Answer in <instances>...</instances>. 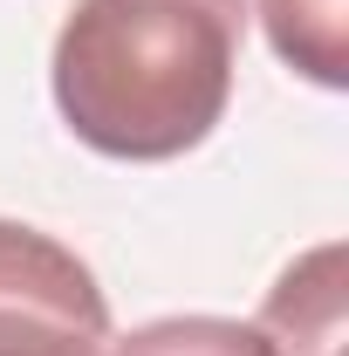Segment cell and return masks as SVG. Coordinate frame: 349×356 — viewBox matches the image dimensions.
I'll use <instances>...</instances> for the list:
<instances>
[{
	"label": "cell",
	"mask_w": 349,
	"mask_h": 356,
	"mask_svg": "<svg viewBox=\"0 0 349 356\" xmlns=\"http://www.w3.org/2000/svg\"><path fill=\"white\" fill-rule=\"evenodd\" d=\"M110 302L76 247L0 220V356H103Z\"/></svg>",
	"instance_id": "7a4b0ae2"
},
{
	"label": "cell",
	"mask_w": 349,
	"mask_h": 356,
	"mask_svg": "<svg viewBox=\"0 0 349 356\" xmlns=\"http://www.w3.org/2000/svg\"><path fill=\"white\" fill-rule=\"evenodd\" d=\"M261 28L274 55L315 89L349 83V0H261Z\"/></svg>",
	"instance_id": "277c9868"
},
{
	"label": "cell",
	"mask_w": 349,
	"mask_h": 356,
	"mask_svg": "<svg viewBox=\"0 0 349 356\" xmlns=\"http://www.w3.org/2000/svg\"><path fill=\"white\" fill-rule=\"evenodd\" d=\"M110 356H281L261 322L240 315H158L131 336H117Z\"/></svg>",
	"instance_id": "5b68a950"
},
{
	"label": "cell",
	"mask_w": 349,
	"mask_h": 356,
	"mask_svg": "<svg viewBox=\"0 0 349 356\" xmlns=\"http://www.w3.org/2000/svg\"><path fill=\"white\" fill-rule=\"evenodd\" d=\"M261 329L274 336L281 356H336L343 350V247H315L267 288Z\"/></svg>",
	"instance_id": "3957f363"
},
{
	"label": "cell",
	"mask_w": 349,
	"mask_h": 356,
	"mask_svg": "<svg viewBox=\"0 0 349 356\" xmlns=\"http://www.w3.org/2000/svg\"><path fill=\"white\" fill-rule=\"evenodd\" d=\"M247 0H69L48 55L76 144L124 165L199 151L233 103Z\"/></svg>",
	"instance_id": "6da1fadb"
}]
</instances>
